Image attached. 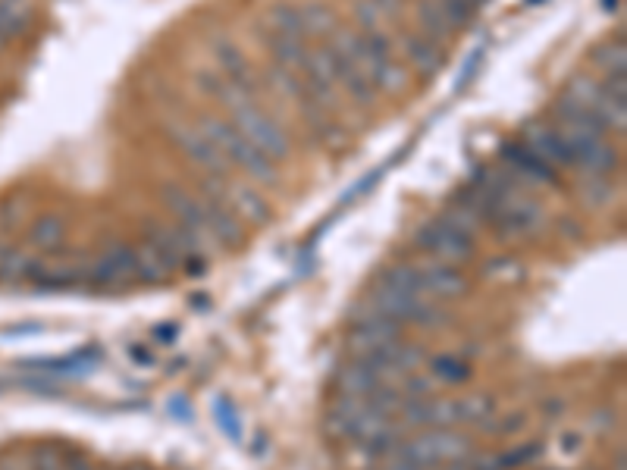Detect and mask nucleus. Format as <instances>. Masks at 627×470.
Here are the masks:
<instances>
[{"instance_id":"1","label":"nucleus","mask_w":627,"mask_h":470,"mask_svg":"<svg viewBox=\"0 0 627 470\" xmlns=\"http://www.w3.org/2000/svg\"><path fill=\"white\" fill-rule=\"evenodd\" d=\"M198 132L211 141V145L229 160V167H239L245 170L251 179H258V182H276L280 179V170H276V163L270 157H264L258 148L251 145V141L232 126L226 120H220V116H211V113H204L201 120H198Z\"/></svg>"},{"instance_id":"2","label":"nucleus","mask_w":627,"mask_h":470,"mask_svg":"<svg viewBox=\"0 0 627 470\" xmlns=\"http://www.w3.org/2000/svg\"><path fill=\"white\" fill-rule=\"evenodd\" d=\"M471 455H474V445L468 436H458L452 430H436V433L417 436V439H402L396 445V452L389 455V461H402L417 470H430L436 464L464 461Z\"/></svg>"},{"instance_id":"3","label":"nucleus","mask_w":627,"mask_h":470,"mask_svg":"<svg viewBox=\"0 0 627 470\" xmlns=\"http://www.w3.org/2000/svg\"><path fill=\"white\" fill-rule=\"evenodd\" d=\"M232 126H236L254 148H258L264 157H270L273 163H280L289 157L292 145H289V135L283 132V126L267 116L264 110H258L254 104H245V107H236L232 110Z\"/></svg>"},{"instance_id":"4","label":"nucleus","mask_w":627,"mask_h":470,"mask_svg":"<svg viewBox=\"0 0 627 470\" xmlns=\"http://www.w3.org/2000/svg\"><path fill=\"white\" fill-rule=\"evenodd\" d=\"M417 248L439 257V264H452L455 267V264L471 261L474 239H471V235L458 232V229H452L443 220H433V223L421 226V232H417Z\"/></svg>"},{"instance_id":"5","label":"nucleus","mask_w":627,"mask_h":470,"mask_svg":"<svg viewBox=\"0 0 627 470\" xmlns=\"http://www.w3.org/2000/svg\"><path fill=\"white\" fill-rule=\"evenodd\" d=\"M399 329L402 323L383 317L374 308H364V314L355 317V329H352V336H348V351H352L355 358L377 355V351H383L386 345L399 339Z\"/></svg>"},{"instance_id":"6","label":"nucleus","mask_w":627,"mask_h":470,"mask_svg":"<svg viewBox=\"0 0 627 470\" xmlns=\"http://www.w3.org/2000/svg\"><path fill=\"white\" fill-rule=\"evenodd\" d=\"M490 223L496 226V232L502 239H515V235H527L543 223V204H537L527 195L512 192L490 217Z\"/></svg>"},{"instance_id":"7","label":"nucleus","mask_w":627,"mask_h":470,"mask_svg":"<svg viewBox=\"0 0 627 470\" xmlns=\"http://www.w3.org/2000/svg\"><path fill=\"white\" fill-rule=\"evenodd\" d=\"M132 279L138 276H135V251L129 245H113L91 261V282H98V286L120 289Z\"/></svg>"},{"instance_id":"8","label":"nucleus","mask_w":627,"mask_h":470,"mask_svg":"<svg viewBox=\"0 0 627 470\" xmlns=\"http://www.w3.org/2000/svg\"><path fill=\"white\" fill-rule=\"evenodd\" d=\"M170 138L182 148L185 157L198 163L201 170L214 173V176H226L229 160H226V157H223V154H220L198 129H192V126H170Z\"/></svg>"},{"instance_id":"9","label":"nucleus","mask_w":627,"mask_h":470,"mask_svg":"<svg viewBox=\"0 0 627 470\" xmlns=\"http://www.w3.org/2000/svg\"><path fill=\"white\" fill-rule=\"evenodd\" d=\"M32 282H38L41 289H69L79 286V282H91V264L88 261H41L35 257Z\"/></svg>"},{"instance_id":"10","label":"nucleus","mask_w":627,"mask_h":470,"mask_svg":"<svg viewBox=\"0 0 627 470\" xmlns=\"http://www.w3.org/2000/svg\"><path fill=\"white\" fill-rule=\"evenodd\" d=\"M204 207V229H207V239L214 245L232 251L242 245V226H239V217L232 214V210L223 204V201H214V198H204L201 201Z\"/></svg>"},{"instance_id":"11","label":"nucleus","mask_w":627,"mask_h":470,"mask_svg":"<svg viewBox=\"0 0 627 470\" xmlns=\"http://www.w3.org/2000/svg\"><path fill=\"white\" fill-rule=\"evenodd\" d=\"M160 198H164V204L170 207V214L179 220L182 229H189L195 235H201V239H207V229H204V207L195 195H189L185 188L167 182L164 185V192H160ZM211 242V239H207Z\"/></svg>"},{"instance_id":"12","label":"nucleus","mask_w":627,"mask_h":470,"mask_svg":"<svg viewBox=\"0 0 627 470\" xmlns=\"http://www.w3.org/2000/svg\"><path fill=\"white\" fill-rule=\"evenodd\" d=\"M421 286L427 298H461L468 292V279H464L452 264H433L421 270Z\"/></svg>"},{"instance_id":"13","label":"nucleus","mask_w":627,"mask_h":470,"mask_svg":"<svg viewBox=\"0 0 627 470\" xmlns=\"http://www.w3.org/2000/svg\"><path fill=\"white\" fill-rule=\"evenodd\" d=\"M336 386H339L342 398H367L370 392H374L377 386H383V383L377 380V373L370 370V364L364 358H355V361H348L345 367H339Z\"/></svg>"},{"instance_id":"14","label":"nucleus","mask_w":627,"mask_h":470,"mask_svg":"<svg viewBox=\"0 0 627 470\" xmlns=\"http://www.w3.org/2000/svg\"><path fill=\"white\" fill-rule=\"evenodd\" d=\"M527 148L537 154L540 160H546L549 167H574V157L565 145V138L559 129H533L527 135Z\"/></svg>"},{"instance_id":"15","label":"nucleus","mask_w":627,"mask_h":470,"mask_svg":"<svg viewBox=\"0 0 627 470\" xmlns=\"http://www.w3.org/2000/svg\"><path fill=\"white\" fill-rule=\"evenodd\" d=\"M402 47H405L408 63H411L421 76H436L439 69H443V63H446V54L439 51V44H433V41L424 38V35H405V38H402Z\"/></svg>"},{"instance_id":"16","label":"nucleus","mask_w":627,"mask_h":470,"mask_svg":"<svg viewBox=\"0 0 627 470\" xmlns=\"http://www.w3.org/2000/svg\"><path fill=\"white\" fill-rule=\"evenodd\" d=\"M226 207L229 210H239V217H245L254 226H261V223L270 220L267 201L258 192H254L251 185H226Z\"/></svg>"},{"instance_id":"17","label":"nucleus","mask_w":627,"mask_h":470,"mask_svg":"<svg viewBox=\"0 0 627 470\" xmlns=\"http://www.w3.org/2000/svg\"><path fill=\"white\" fill-rule=\"evenodd\" d=\"M502 157L508 160V167H512L518 176L537 179V182H555V170L549 167L546 160H540L537 154H533L527 145H508L502 151Z\"/></svg>"},{"instance_id":"18","label":"nucleus","mask_w":627,"mask_h":470,"mask_svg":"<svg viewBox=\"0 0 627 470\" xmlns=\"http://www.w3.org/2000/svg\"><path fill=\"white\" fill-rule=\"evenodd\" d=\"M132 251H135V276L142 279V282H170L173 279L176 267L151 242L138 245Z\"/></svg>"},{"instance_id":"19","label":"nucleus","mask_w":627,"mask_h":470,"mask_svg":"<svg viewBox=\"0 0 627 470\" xmlns=\"http://www.w3.org/2000/svg\"><path fill=\"white\" fill-rule=\"evenodd\" d=\"M214 54H217V60H220V69L226 73V82H232V85H239V88H248V91H251L254 76H251V66H248V60L242 57L239 47H236V44H229V41H217Z\"/></svg>"},{"instance_id":"20","label":"nucleus","mask_w":627,"mask_h":470,"mask_svg":"<svg viewBox=\"0 0 627 470\" xmlns=\"http://www.w3.org/2000/svg\"><path fill=\"white\" fill-rule=\"evenodd\" d=\"M270 51L276 57V63L286 66V69H295V73H305L308 66V47H305V38H295V35H270Z\"/></svg>"},{"instance_id":"21","label":"nucleus","mask_w":627,"mask_h":470,"mask_svg":"<svg viewBox=\"0 0 627 470\" xmlns=\"http://www.w3.org/2000/svg\"><path fill=\"white\" fill-rule=\"evenodd\" d=\"M66 239V223L57 214H44L29 229V245L38 251H57Z\"/></svg>"},{"instance_id":"22","label":"nucleus","mask_w":627,"mask_h":470,"mask_svg":"<svg viewBox=\"0 0 627 470\" xmlns=\"http://www.w3.org/2000/svg\"><path fill=\"white\" fill-rule=\"evenodd\" d=\"M361 408H364V398H342L333 411H327V423H323V427H327V433L336 439H348Z\"/></svg>"},{"instance_id":"23","label":"nucleus","mask_w":627,"mask_h":470,"mask_svg":"<svg viewBox=\"0 0 627 470\" xmlns=\"http://www.w3.org/2000/svg\"><path fill=\"white\" fill-rule=\"evenodd\" d=\"M417 19H421L424 38H430L433 44H446L452 38V26L446 22L436 0H421V4H417Z\"/></svg>"},{"instance_id":"24","label":"nucleus","mask_w":627,"mask_h":470,"mask_svg":"<svg viewBox=\"0 0 627 470\" xmlns=\"http://www.w3.org/2000/svg\"><path fill=\"white\" fill-rule=\"evenodd\" d=\"M35 257H26L16 248H0V282H22L29 279Z\"/></svg>"},{"instance_id":"25","label":"nucleus","mask_w":627,"mask_h":470,"mask_svg":"<svg viewBox=\"0 0 627 470\" xmlns=\"http://www.w3.org/2000/svg\"><path fill=\"white\" fill-rule=\"evenodd\" d=\"M298 13H301V29H305V35H333L336 32V16L327 7L311 4Z\"/></svg>"},{"instance_id":"26","label":"nucleus","mask_w":627,"mask_h":470,"mask_svg":"<svg viewBox=\"0 0 627 470\" xmlns=\"http://www.w3.org/2000/svg\"><path fill=\"white\" fill-rule=\"evenodd\" d=\"M590 57H593V63H596L599 69H606L609 76H621V73H624V41H621V38H618V44H615V41L599 44Z\"/></svg>"},{"instance_id":"27","label":"nucleus","mask_w":627,"mask_h":470,"mask_svg":"<svg viewBox=\"0 0 627 470\" xmlns=\"http://www.w3.org/2000/svg\"><path fill=\"white\" fill-rule=\"evenodd\" d=\"M458 402H461V423H486V417H490L496 408L493 398L480 395V392L464 395V398H458Z\"/></svg>"},{"instance_id":"28","label":"nucleus","mask_w":627,"mask_h":470,"mask_svg":"<svg viewBox=\"0 0 627 470\" xmlns=\"http://www.w3.org/2000/svg\"><path fill=\"white\" fill-rule=\"evenodd\" d=\"M405 85H408V69L396 60H386L374 76V88H380V91L399 94V91H405Z\"/></svg>"},{"instance_id":"29","label":"nucleus","mask_w":627,"mask_h":470,"mask_svg":"<svg viewBox=\"0 0 627 470\" xmlns=\"http://www.w3.org/2000/svg\"><path fill=\"white\" fill-rule=\"evenodd\" d=\"M383 282H386V286H392V289H399V292H408V295H424L421 270H417V267H405V264L402 267H392Z\"/></svg>"},{"instance_id":"30","label":"nucleus","mask_w":627,"mask_h":470,"mask_svg":"<svg viewBox=\"0 0 627 470\" xmlns=\"http://www.w3.org/2000/svg\"><path fill=\"white\" fill-rule=\"evenodd\" d=\"M439 10H443L446 22L455 29H464V26H471L474 16H477V7L471 4V0H436Z\"/></svg>"},{"instance_id":"31","label":"nucleus","mask_w":627,"mask_h":470,"mask_svg":"<svg viewBox=\"0 0 627 470\" xmlns=\"http://www.w3.org/2000/svg\"><path fill=\"white\" fill-rule=\"evenodd\" d=\"M270 82H276V91L286 94V98H295V101H301V98L308 94L305 82L298 79L295 69H286V66H280V63H276V66L270 69Z\"/></svg>"},{"instance_id":"32","label":"nucleus","mask_w":627,"mask_h":470,"mask_svg":"<svg viewBox=\"0 0 627 470\" xmlns=\"http://www.w3.org/2000/svg\"><path fill=\"white\" fill-rule=\"evenodd\" d=\"M270 26H273V35L305 38V29H301V13L292 10V7H273L270 10Z\"/></svg>"},{"instance_id":"33","label":"nucleus","mask_w":627,"mask_h":470,"mask_svg":"<svg viewBox=\"0 0 627 470\" xmlns=\"http://www.w3.org/2000/svg\"><path fill=\"white\" fill-rule=\"evenodd\" d=\"M29 26V13L16 4H0V38H13Z\"/></svg>"},{"instance_id":"34","label":"nucleus","mask_w":627,"mask_h":470,"mask_svg":"<svg viewBox=\"0 0 627 470\" xmlns=\"http://www.w3.org/2000/svg\"><path fill=\"white\" fill-rule=\"evenodd\" d=\"M433 373H436L443 383H464V380L471 376V367L464 364V361H458V358L443 355V358H433Z\"/></svg>"},{"instance_id":"35","label":"nucleus","mask_w":627,"mask_h":470,"mask_svg":"<svg viewBox=\"0 0 627 470\" xmlns=\"http://www.w3.org/2000/svg\"><path fill=\"white\" fill-rule=\"evenodd\" d=\"M599 85L596 82H590V79H574L571 85H568V94H565V98L568 101H574V104H580V107H590L593 110V104H596V98H599Z\"/></svg>"},{"instance_id":"36","label":"nucleus","mask_w":627,"mask_h":470,"mask_svg":"<svg viewBox=\"0 0 627 470\" xmlns=\"http://www.w3.org/2000/svg\"><path fill=\"white\" fill-rule=\"evenodd\" d=\"M355 16H358V22L364 26V32H380V22L386 19V16L380 13V7L374 4V0H358Z\"/></svg>"},{"instance_id":"37","label":"nucleus","mask_w":627,"mask_h":470,"mask_svg":"<svg viewBox=\"0 0 627 470\" xmlns=\"http://www.w3.org/2000/svg\"><path fill=\"white\" fill-rule=\"evenodd\" d=\"M217 420H220V427L229 433V439H242V423L236 417V411H232V405L226 402V398H217Z\"/></svg>"},{"instance_id":"38","label":"nucleus","mask_w":627,"mask_h":470,"mask_svg":"<svg viewBox=\"0 0 627 470\" xmlns=\"http://www.w3.org/2000/svg\"><path fill=\"white\" fill-rule=\"evenodd\" d=\"M612 198V185L609 182H602V176H590L584 182V201L599 207V204H606Z\"/></svg>"},{"instance_id":"39","label":"nucleus","mask_w":627,"mask_h":470,"mask_svg":"<svg viewBox=\"0 0 627 470\" xmlns=\"http://www.w3.org/2000/svg\"><path fill=\"white\" fill-rule=\"evenodd\" d=\"M533 455H540V445H527V449L508 452V455H502V458H499V464H496V467H502V470H508V467H518V464H524V461H527V458H533Z\"/></svg>"},{"instance_id":"40","label":"nucleus","mask_w":627,"mask_h":470,"mask_svg":"<svg viewBox=\"0 0 627 470\" xmlns=\"http://www.w3.org/2000/svg\"><path fill=\"white\" fill-rule=\"evenodd\" d=\"M19 220H22V204L19 201H7L4 207H0V226L4 229H13Z\"/></svg>"},{"instance_id":"41","label":"nucleus","mask_w":627,"mask_h":470,"mask_svg":"<svg viewBox=\"0 0 627 470\" xmlns=\"http://www.w3.org/2000/svg\"><path fill=\"white\" fill-rule=\"evenodd\" d=\"M374 4L380 7V13H383L386 19H399V13H402V4H405V0H374Z\"/></svg>"},{"instance_id":"42","label":"nucleus","mask_w":627,"mask_h":470,"mask_svg":"<svg viewBox=\"0 0 627 470\" xmlns=\"http://www.w3.org/2000/svg\"><path fill=\"white\" fill-rule=\"evenodd\" d=\"M524 423H527V417H524V414H518V417L512 414V417H505V423H502L499 430H502V433H518V430L524 427Z\"/></svg>"},{"instance_id":"43","label":"nucleus","mask_w":627,"mask_h":470,"mask_svg":"<svg viewBox=\"0 0 627 470\" xmlns=\"http://www.w3.org/2000/svg\"><path fill=\"white\" fill-rule=\"evenodd\" d=\"M173 333H176V326H167V329H164V326H157V329H154V339H157V342H173V339H176Z\"/></svg>"},{"instance_id":"44","label":"nucleus","mask_w":627,"mask_h":470,"mask_svg":"<svg viewBox=\"0 0 627 470\" xmlns=\"http://www.w3.org/2000/svg\"><path fill=\"white\" fill-rule=\"evenodd\" d=\"M380 470H417V467H411V464H402V461H389L386 467H380Z\"/></svg>"},{"instance_id":"45","label":"nucleus","mask_w":627,"mask_h":470,"mask_svg":"<svg viewBox=\"0 0 627 470\" xmlns=\"http://www.w3.org/2000/svg\"><path fill=\"white\" fill-rule=\"evenodd\" d=\"M471 470H502V467H496V464L486 467V464H474V461H471Z\"/></svg>"},{"instance_id":"46","label":"nucleus","mask_w":627,"mask_h":470,"mask_svg":"<svg viewBox=\"0 0 627 470\" xmlns=\"http://www.w3.org/2000/svg\"><path fill=\"white\" fill-rule=\"evenodd\" d=\"M471 4H474V7H483V4H486V0H471Z\"/></svg>"},{"instance_id":"47","label":"nucleus","mask_w":627,"mask_h":470,"mask_svg":"<svg viewBox=\"0 0 627 470\" xmlns=\"http://www.w3.org/2000/svg\"><path fill=\"white\" fill-rule=\"evenodd\" d=\"M4 44H7V41H4V38H0V47H4Z\"/></svg>"}]
</instances>
